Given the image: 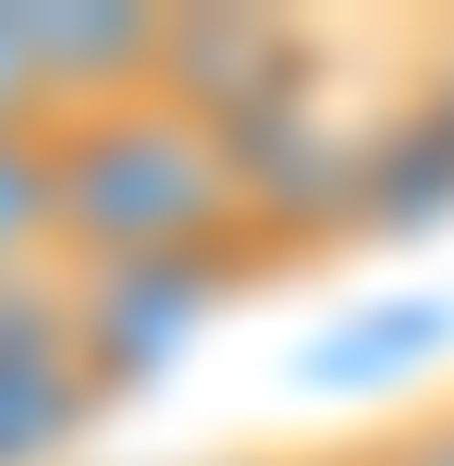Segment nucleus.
I'll return each mask as SVG.
<instances>
[{
	"label": "nucleus",
	"instance_id": "nucleus-6",
	"mask_svg": "<svg viewBox=\"0 0 454 466\" xmlns=\"http://www.w3.org/2000/svg\"><path fill=\"white\" fill-rule=\"evenodd\" d=\"M406 111H430L442 136H454V25H430V37L406 49Z\"/></svg>",
	"mask_w": 454,
	"mask_h": 466
},
{
	"label": "nucleus",
	"instance_id": "nucleus-4",
	"mask_svg": "<svg viewBox=\"0 0 454 466\" xmlns=\"http://www.w3.org/2000/svg\"><path fill=\"white\" fill-rule=\"evenodd\" d=\"M0 270H62V136L0 111Z\"/></svg>",
	"mask_w": 454,
	"mask_h": 466
},
{
	"label": "nucleus",
	"instance_id": "nucleus-1",
	"mask_svg": "<svg viewBox=\"0 0 454 466\" xmlns=\"http://www.w3.org/2000/svg\"><path fill=\"white\" fill-rule=\"evenodd\" d=\"M62 136V270L123 282V270H283L308 233H283L258 160L185 98H111V111L49 123Z\"/></svg>",
	"mask_w": 454,
	"mask_h": 466
},
{
	"label": "nucleus",
	"instance_id": "nucleus-8",
	"mask_svg": "<svg viewBox=\"0 0 454 466\" xmlns=\"http://www.w3.org/2000/svg\"><path fill=\"white\" fill-rule=\"evenodd\" d=\"M209 466H357V430H295V442H234Z\"/></svg>",
	"mask_w": 454,
	"mask_h": 466
},
{
	"label": "nucleus",
	"instance_id": "nucleus-2",
	"mask_svg": "<svg viewBox=\"0 0 454 466\" xmlns=\"http://www.w3.org/2000/svg\"><path fill=\"white\" fill-rule=\"evenodd\" d=\"M98 405L111 393L86 369V295H74V270H0V466H49Z\"/></svg>",
	"mask_w": 454,
	"mask_h": 466
},
{
	"label": "nucleus",
	"instance_id": "nucleus-3",
	"mask_svg": "<svg viewBox=\"0 0 454 466\" xmlns=\"http://www.w3.org/2000/svg\"><path fill=\"white\" fill-rule=\"evenodd\" d=\"M13 13H25V49H37L49 123L147 98L172 62V13H147V0H13Z\"/></svg>",
	"mask_w": 454,
	"mask_h": 466
},
{
	"label": "nucleus",
	"instance_id": "nucleus-5",
	"mask_svg": "<svg viewBox=\"0 0 454 466\" xmlns=\"http://www.w3.org/2000/svg\"><path fill=\"white\" fill-rule=\"evenodd\" d=\"M357 466H454V393H418L357 430Z\"/></svg>",
	"mask_w": 454,
	"mask_h": 466
},
{
	"label": "nucleus",
	"instance_id": "nucleus-7",
	"mask_svg": "<svg viewBox=\"0 0 454 466\" xmlns=\"http://www.w3.org/2000/svg\"><path fill=\"white\" fill-rule=\"evenodd\" d=\"M0 111L13 123H49V86H37V49H25V13L0 0Z\"/></svg>",
	"mask_w": 454,
	"mask_h": 466
}]
</instances>
